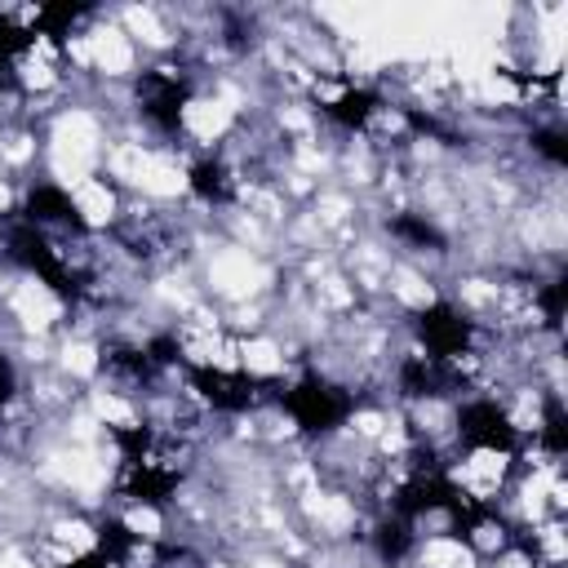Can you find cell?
Wrapping results in <instances>:
<instances>
[{"label": "cell", "mask_w": 568, "mask_h": 568, "mask_svg": "<svg viewBox=\"0 0 568 568\" xmlns=\"http://www.w3.org/2000/svg\"><path fill=\"white\" fill-rule=\"evenodd\" d=\"M280 408L293 417V426H302L306 435L324 439V435H337L351 413H355V390L324 377V373H302L297 382H288L280 390Z\"/></svg>", "instance_id": "1"}, {"label": "cell", "mask_w": 568, "mask_h": 568, "mask_svg": "<svg viewBox=\"0 0 568 568\" xmlns=\"http://www.w3.org/2000/svg\"><path fill=\"white\" fill-rule=\"evenodd\" d=\"M191 386L217 413H253L262 404H280V390H284L271 377H257L248 368H222V364H195Z\"/></svg>", "instance_id": "2"}, {"label": "cell", "mask_w": 568, "mask_h": 568, "mask_svg": "<svg viewBox=\"0 0 568 568\" xmlns=\"http://www.w3.org/2000/svg\"><path fill=\"white\" fill-rule=\"evenodd\" d=\"M413 328H417L422 355L435 359V364H462L470 355V346H475V320L462 306L444 302V297L430 302V306H422L417 320H413Z\"/></svg>", "instance_id": "3"}, {"label": "cell", "mask_w": 568, "mask_h": 568, "mask_svg": "<svg viewBox=\"0 0 568 568\" xmlns=\"http://www.w3.org/2000/svg\"><path fill=\"white\" fill-rule=\"evenodd\" d=\"M133 98H138V111L151 129L160 133H178L182 120H186V106H191V80L182 71H169V67H151L138 75L133 84Z\"/></svg>", "instance_id": "4"}, {"label": "cell", "mask_w": 568, "mask_h": 568, "mask_svg": "<svg viewBox=\"0 0 568 568\" xmlns=\"http://www.w3.org/2000/svg\"><path fill=\"white\" fill-rule=\"evenodd\" d=\"M457 444L470 453H515L519 426L510 422V413L497 399L479 395V399H466L457 408Z\"/></svg>", "instance_id": "5"}, {"label": "cell", "mask_w": 568, "mask_h": 568, "mask_svg": "<svg viewBox=\"0 0 568 568\" xmlns=\"http://www.w3.org/2000/svg\"><path fill=\"white\" fill-rule=\"evenodd\" d=\"M18 217L31 222V226L44 231V235H49V231H75V235L89 231V222L80 217V204H75L58 182H36V186L27 191Z\"/></svg>", "instance_id": "6"}, {"label": "cell", "mask_w": 568, "mask_h": 568, "mask_svg": "<svg viewBox=\"0 0 568 568\" xmlns=\"http://www.w3.org/2000/svg\"><path fill=\"white\" fill-rule=\"evenodd\" d=\"M186 186H191L195 200H204V204H213V209H222V204H231V200L240 195V178H235V169H231L222 155L195 160L191 173H186Z\"/></svg>", "instance_id": "7"}, {"label": "cell", "mask_w": 568, "mask_h": 568, "mask_svg": "<svg viewBox=\"0 0 568 568\" xmlns=\"http://www.w3.org/2000/svg\"><path fill=\"white\" fill-rule=\"evenodd\" d=\"M377 111H382V93L368 89V84H346L342 93H333V98L324 102V115H328L337 129H346V133L364 129Z\"/></svg>", "instance_id": "8"}, {"label": "cell", "mask_w": 568, "mask_h": 568, "mask_svg": "<svg viewBox=\"0 0 568 568\" xmlns=\"http://www.w3.org/2000/svg\"><path fill=\"white\" fill-rule=\"evenodd\" d=\"M413 546H417V537H413V524H408V519H399V515L377 519V528H373V555H377L386 568L404 564Z\"/></svg>", "instance_id": "9"}, {"label": "cell", "mask_w": 568, "mask_h": 568, "mask_svg": "<svg viewBox=\"0 0 568 568\" xmlns=\"http://www.w3.org/2000/svg\"><path fill=\"white\" fill-rule=\"evenodd\" d=\"M36 44V31L27 27V22H18V18H9V13H0V80L13 89V62L27 53Z\"/></svg>", "instance_id": "10"}, {"label": "cell", "mask_w": 568, "mask_h": 568, "mask_svg": "<svg viewBox=\"0 0 568 568\" xmlns=\"http://www.w3.org/2000/svg\"><path fill=\"white\" fill-rule=\"evenodd\" d=\"M390 235L404 240L408 248H444V231L426 213H395L390 217Z\"/></svg>", "instance_id": "11"}, {"label": "cell", "mask_w": 568, "mask_h": 568, "mask_svg": "<svg viewBox=\"0 0 568 568\" xmlns=\"http://www.w3.org/2000/svg\"><path fill=\"white\" fill-rule=\"evenodd\" d=\"M80 18H89V9H84V4H44V9L31 18V31L53 36V40H67V36H71V27H75Z\"/></svg>", "instance_id": "12"}, {"label": "cell", "mask_w": 568, "mask_h": 568, "mask_svg": "<svg viewBox=\"0 0 568 568\" xmlns=\"http://www.w3.org/2000/svg\"><path fill=\"white\" fill-rule=\"evenodd\" d=\"M537 444H541L550 457H564V448H568V417H564V404H559V395H550V399H546V408H541Z\"/></svg>", "instance_id": "13"}, {"label": "cell", "mask_w": 568, "mask_h": 568, "mask_svg": "<svg viewBox=\"0 0 568 568\" xmlns=\"http://www.w3.org/2000/svg\"><path fill=\"white\" fill-rule=\"evenodd\" d=\"M564 302H568V280H564V275H555V280H546V284L537 288V311H541V320H546L550 328H559Z\"/></svg>", "instance_id": "14"}, {"label": "cell", "mask_w": 568, "mask_h": 568, "mask_svg": "<svg viewBox=\"0 0 568 568\" xmlns=\"http://www.w3.org/2000/svg\"><path fill=\"white\" fill-rule=\"evenodd\" d=\"M532 151H541L555 169H564V164H568V138H564V129H559V124L532 129Z\"/></svg>", "instance_id": "15"}, {"label": "cell", "mask_w": 568, "mask_h": 568, "mask_svg": "<svg viewBox=\"0 0 568 568\" xmlns=\"http://www.w3.org/2000/svg\"><path fill=\"white\" fill-rule=\"evenodd\" d=\"M13 395H18V368L9 355H0V413L13 404Z\"/></svg>", "instance_id": "16"}, {"label": "cell", "mask_w": 568, "mask_h": 568, "mask_svg": "<svg viewBox=\"0 0 568 568\" xmlns=\"http://www.w3.org/2000/svg\"><path fill=\"white\" fill-rule=\"evenodd\" d=\"M62 568H115L106 555H98V550H84V555H75V559H67Z\"/></svg>", "instance_id": "17"}]
</instances>
